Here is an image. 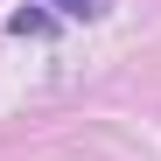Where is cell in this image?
<instances>
[{
	"label": "cell",
	"mask_w": 161,
	"mask_h": 161,
	"mask_svg": "<svg viewBox=\"0 0 161 161\" xmlns=\"http://www.w3.org/2000/svg\"><path fill=\"white\" fill-rule=\"evenodd\" d=\"M7 28H14V35H56V21H49V14H42V0H35V7H21Z\"/></svg>",
	"instance_id": "obj_2"
},
{
	"label": "cell",
	"mask_w": 161,
	"mask_h": 161,
	"mask_svg": "<svg viewBox=\"0 0 161 161\" xmlns=\"http://www.w3.org/2000/svg\"><path fill=\"white\" fill-rule=\"evenodd\" d=\"M42 7H56L70 21H98V14H112V0H42Z\"/></svg>",
	"instance_id": "obj_1"
}]
</instances>
